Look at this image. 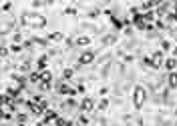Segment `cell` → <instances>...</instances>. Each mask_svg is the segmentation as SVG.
Listing matches in <instances>:
<instances>
[{
    "label": "cell",
    "mask_w": 177,
    "mask_h": 126,
    "mask_svg": "<svg viewBox=\"0 0 177 126\" xmlns=\"http://www.w3.org/2000/svg\"><path fill=\"white\" fill-rule=\"evenodd\" d=\"M81 126H89V118L87 116H81Z\"/></svg>",
    "instance_id": "cell-17"
},
{
    "label": "cell",
    "mask_w": 177,
    "mask_h": 126,
    "mask_svg": "<svg viewBox=\"0 0 177 126\" xmlns=\"http://www.w3.org/2000/svg\"><path fill=\"white\" fill-rule=\"evenodd\" d=\"M145 94H147V92H145V88H143V86H135V90H133V106L137 108V110L143 106Z\"/></svg>",
    "instance_id": "cell-2"
},
{
    "label": "cell",
    "mask_w": 177,
    "mask_h": 126,
    "mask_svg": "<svg viewBox=\"0 0 177 126\" xmlns=\"http://www.w3.org/2000/svg\"><path fill=\"white\" fill-rule=\"evenodd\" d=\"M18 126H26V124H18Z\"/></svg>",
    "instance_id": "cell-19"
},
{
    "label": "cell",
    "mask_w": 177,
    "mask_h": 126,
    "mask_svg": "<svg viewBox=\"0 0 177 126\" xmlns=\"http://www.w3.org/2000/svg\"><path fill=\"white\" fill-rule=\"evenodd\" d=\"M171 48H173V44L169 42V40H163L161 42V52H169Z\"/></svg>",
    "instance_id": "cell-12"
},
{
    "label": "cell",
    "mask_w": 177,
    "mask_h": 126,
    "mask_svg": "<svg viewBox=\"0 0 177 126\" xmlns=\"http://www.w3.org/2000/svg\"><path fill=\"white\" fill-rule=\"evenodd\" d=\"M46 60H48L46 54H44V56H40V58L36 60V66H39V70H44V66H46Z\"/></svg>",
    "instance_id": "cell-10"
},
{
    "label": "cell",
    "mask_w": 177,
    "mask_h": 126,
    "mask_svg": "<svg viewBox=\"0 0 177 126\" xmlns=\"http://www.w3.org/2000/svg\"><path fill=\"white\" fill-rule=\"evenodd\" d=\"M107 108H109V100H107V98H103V100L99 102V110H101V112H105Z\"/></svg>",
    "instance_id": "cell-14"
},
{
    "label": "cell",
    "mask_w": 177,
    "mask_h": 126,
    "mask_svg": "<svg viewBox=\"0 0 177 126\" xmlns=\"http://www.w3.org/2000/svg\"><path fill=\"white\" fill-rule=\"evenodd\" d=\"M167 84H169V88H177V72H169Z\"/></svg>",
    "instance_id": "cell-6"
},
{
    "label": "cell",
    "mask_w": 177,
    "mask_h": 126,
    "mask_svg": "<svg viewBox=\"0 0 177 126\" xmlns=\"http://www.w3.org/2000/svg\"><path fill=\"white\" fill-rule=\"evenodd\" d=\"M28 80H30V82H39L40 84V72H30L28 74Z\"/></svg>",
    "instance_id": "cell-13"
},
{
    "label": "cell",
    "mask_w": 177,
    "mask_h": 126,
    "mask_svg": "<svg viewBox=\"0 0 177 126\" xmlns=\"http://www.w3.org/2000/svg\"><path fill=\"white\" fill-rule=\"evenodd\" d=\"M93 106H95V102H93L91 98H85V100L81 102V110H83V112H91Z\"/></svg>",
    "instance_id": "cell-3"
},
{
    "label": "cell",
    "mask_w": 177,
    "mask_h": 126,
    "mask_svg": "<svg viewBox=\"0 0 177 126\" xmlns=\"http://www.w3.org/2000/svg\"><path fill=\"white\" fill-rule=\"evenodd\" d=\"M163 64H165V68H167L169 72H173V68L177 66V60H175V58H167V60H165Z\"/></svg>",
    "instance_id": "cell-9"
},
{
    "label": "cell",
    "mask_w": 177,
    "mask_h": 126,
    "mask_svg": "<svg viewBox=\"0 0 177 126\" xmlns=\"http://www.w3.org/2000/svg\"><path fill=\"white\" fill-rule=\"evenodd\" d=\"M75 12H77L75 8H67V10H65V14H75Z\"/></svg>",
    "instance_id": "cell-18"
},
{
    "label": "cell",
    "mask_w": 177,
    "mask_h": 126,
    "mask_svg": "<svg viewBox=\"0 0 177 126\" xmlns=\"http://www.w3.org/2000/svg\"><path fill=\"white\" fill-rule=\"evenodd\" d=\"M22 24L28 28H42L46 24V18L42 14H34V12H26L22 14Z\"/></svg>",
    "instance_id": "cell-1"
},
{
    "label": "cell",
    "mask_w": 177,
    "mask_h": 126,
    "mask_svg": "<svg viewBox=\"0 0 177 126\" xmlns=\"http://www.w3.org/2000/svg\"><path fill=\"white\" fill-rule=\"evenodd\" d=\"M93 60H95V54H93V52H85V54L81 56V60H79V62H81V64H91Z\"/></svg>",
    "instance_id": "cell-5"
},
{
    "label": "cell",
    "mask_w": 177,
    "mask_h": 126,
    "mask_svg": "<svg viewBox=\"0 0 177 126\" xmlns=\"http://www.w3.org/2000/svg\"><path fill=\"white\" fill-rule=\"evenodd\" d=\"M53 80V72L50 70H42L40 72V82H50Z\"/></svg>",
    "instance_id": "cell-8"
},
{
    "label": "cell",
    "mask_w": 177,
    "mask_h": 126,
    "mask_svg": "<svg viewBox=\"0 0 177 126\" xmlns=\"http://www.w3.org/2000/svg\"><path fill=\"white\" fill-rule=\"evenodd\" d=\"M163 62H165V60H163V52L159 50V52H155V54H153V70H155V68H159Z\"/></svg>",
    "instance_id": "cell-4"
},
{
    "label": "cell",
    "mask_w": 177,
    "mask_h": 126,
    "mask_svg": "<svg viewBox=\"0 0 177 126\" xmlns=\"http://www.w3.org/2000/svg\"><path fill=\"white\" fill-rule=\"evenodd\" d=\"M8 46H0V58H4V56H6V54H8Z\"/></svg>",
    "instance_id": "cell-16"
},
{
    "label": "cell",
    "mask_w": 177,
    "mask_h": 126,
    "mask_svg": "<svg viewBox=\"0 0 177 126\" xmlns=\"http://www.w3.org/2000/svg\"><path fill=\"white\" fill-rule=\"evenodd\" d=\"M75 44H77V46H89V44H91V38H89V36H79V38L75 40Z\"/></svg>",
    "instance_id": "cell-7"
},
{
    "label": "cell",
    "mask_w": 177,
    "mask_h": 126,
    "mask_svg": "<svg viewBox=\"0 0 177 126\" xmlns=\"http://www.w3.org/2000/svg\"><path fill=\"white\" fill-rule=\"evenodd\" d=\"M72 76H75V70H72V68H65V72H62V78H65V80H71Z\"/></svg>",
    "instance_id": "cell-11"
},
{
    "label": "cell",
    "mask_w": 177,
    "mask_h": 126,
    "mask_svg": "<svg viewBox=\"0 0 177 126\" xmlns=\"http://www.w3.org/2000/svg\"><path fill=\"white\" fill-rule=\"evenodd\" d=\"M48 40H53V42H58V40H62V34H61V32H53L50 36H48Z\"/></svg>",
    "instance_id": "cell-15"
}]
</instances>
